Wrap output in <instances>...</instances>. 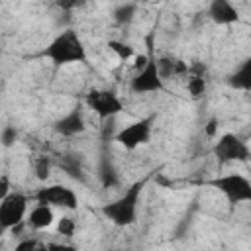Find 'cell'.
I'll list each match as a JSON object with an SVG mask.
<instances>
[{"label":"cell","instance_id":"52a82bcc","mask_svg":"<svg viewBox=\"0 0 251 251\" xmlns=\"http://www.w3.org/2000/svg\"><path fill=\"white\" fill-rule=\"evenodd\" d=\"M27 202L29 198L18 190L8 194L4 200H0V227L2 231H12L14 227L22 226L27 218Z\"/></svg>","mask_w":251,"mask_h":251},{"label":"cell","instance_id":"9c48e42d","mask_svg":"<svg viewBox=\"0 0 251 251\" xmlns=\"http://www.w3.org/2000/svg\"><path fill=\"white\" fill-rule=\"evenodd\" d=\"M129 88L135 94H149V92H163L165 90V80L159 75L157 57L153 53H149L147 65L133 75V78L129 82Z\"/></svg>","mask_w":251,"mask_h":251},{"label":"cell","instance_id":"e0dca14e","mask_svg":"<svg viewBox=\"0 0 251 251\" xmlns=\"http://www.w3.org/2000/svg\"><path fill=\"white\" fill-rule=\"evenodd\" d=\"M176 65L178 59H171V57H157V69L163 80H169L171 76H178L176 73Z\"/></svg>","mask_w":251,"mask_h":251},{"label":"cell","instance_id":"6da1fadb","mask_svg":"<svg viewBox=\"0 0 251 251\" xmlns=\"http://www.w3.org/2000/svg\"><path fill=\"white\" fill-rule=\"evenodd\" d=\"M45 59H49L55 67L75 65V63H86V47L78 35L76 29L67 27L59 31L43 49L41 53Z\"/></svg>","mask_w":251,"mask_h":251},{"label":"cell","instance_id":"ac0fdd59","mask_svg":"<svg viewBox=\"0 0 251 251\" xmlns=\"http://www.w3.org/2000/svg\"><path fill=\"white\" fill-rule=\"evenodd\" d=\"M108 47L110 51L120 59V61H129V59H135V51L131 45L124 43V41H118V39H112L108 41Z\"/></svg>","mask_w":251,"mask_h":251},{"label":"cell","instance_id":"ffe728a7","mask_svg":"<svg viewBox=\"0 0 251 251\" xmlns=\"http://www.w3.org/2000/svg\"><path fill=\"white\" fill-rule=\"evenodd\" d=\"M100 180H102V184L106 188H112V186H116L120 182V176H118V173H116V169L112 165H102L100 167Z\"/></svg>","mask_w":251,"mask_h":251},{"label":"cell","instance_id":"5b68a950","mask_svg":"<svg viewBox=\"0 0 251 251\" xmlns=\"http://www.w3.org/2000/svg\"><path fill=\"white\" fill-rule=\"evenodd\" d=\"M84 104L102 122L116 118L124 110V102L120 100V96L114 90H108V88H90L84 96Z\"/></svg>","mask_w":251,"mask_h":251},{"label":"cell","instance_id":"3957f363","mask_svg":"<svg viewBox=\"0 0 251 251\" xmlns=\"http://www.w3.org/2000/svg\"><path fill=\"white\" fill-rule=\"evenodd\" d=\"M157 122V114H149L145 118H139L127 126H124L120 131H116L114 141L124 147L126 151H133L145 143H149L151 135H153V126Z\"/></svg>","mask_w":251,"mask_h":251},{"label":"cell","instance_id":"d4e9b609","mask_svg":"<svg viewBox=\"0 0 251 251\" xmlns=\"http://www.w3.org/2000/svg\"><path fill=\"white\" fill-rule=\"evenodd\" d=\"M135 63H133V69H135V73L137 71H141L145 65H147V61H149V55H145V53H141V55H135V59H133Z\"/></svg>","mask_w":251,"mask_h":251},{"label":"cell","instance_id":"2e32d148","mask_svg":"<svg viewBox=\"0 0 251 251\" xmlns=\"http://www.w3.org/2000/svg\"><path fill=\"white\" fill-rule=\"evenodd\" d=\"M186 92L194 100L202 98L204 92H206V78H204V75H188V78H186Z\"/></svg>","mask_w":251,"mask_h":251},{"label":"cell","instance_id":"cb8c5ba5","mask_svg":"<svg viewBox=\"0 0 251 251\" xmlns=\"http://www.w3.org/2000/svg\"><path fill=\"white\" fill-rule=\"evenodd\" d=\"M47 251H78L75 245L71 243H59V241H51L47 243Z\"/></svg>","mask_w":251,"mask_h":251},{"label":"cell","instance_id":"30bf717a","mask_svg":"<svg viewBox=\"0 0 251 251\" xmlns=\"http://www.w3.org/2000/svg\"><path fill=\"white\" fill-rule=\"evenodd\" d=\"M53 129H55L59 135H63V137H75V135L84 133V129H86V120H84L82 106H80V104L73 106L65 116H61V118L53 124Z\"/></svg>","mask_w":251,"mask_h":251},{"label":"cell","instance_id":"7a4b0ae2","mask_svg":"<svg viewBox=\"0 0 251 251\" xmlns=\"http://www.w3.org/2000/svg\"><path fill=\"white\" fill-rule=\"evenodd\" d=\"M143 188H145V180H135L131 182L122 196H118L116 200L104 204L100 208L102 216L112 222L114 226L118 227H129L137 222V212H139V200H141V194H143Z\"/></svg>","mask_w":251,"mask_h":251},{"label":"cell","instance_id":"277c9868","mask_svg":"<svg viewBox=\"0 0 251 251\" xmlns=\"http://www.w3.org/2000/svg\"><path fill=\"white\" fill-rule=\"evenodd\" d=\"M214 157L218 163H247L251 161V147L235 133H222L214 147H212Z\"/></svg>","mask_w":251,"mask_h":251},{"label":"cell","instance_id":"7402d4cb","mask_svg":"<svg viewBox=\"0 0 251 251\" xmlns=\"http://www.w3.org/2000/svg\"><path fill=\"white\" fill-rule=\"evenodd\" d=\"M133 10H135V6H133V4L120 6V8L116 10V20H118V22H129V20H131Z\"/></svg>","mask_w":251,"mask_h":251},{"label":"cell","instance_id":"484cf974","mask_svg":"<svg viewBox=\"0 0 251 251\" xmlns=\"http://www.w3.org/2000/svg\"><path fill=\"white\" fill-rule=\"evenodd\" d=\"M216 131H218V120H216V118H212V120H208L204 133H206L208 137H216Z\"/></svg>","mask_w":251,"mask_h":251},{"label":"cell","instance_id":"4fadbf2b","mask_svg":"<svg viewBox=\"0 0 251 251\" xmlns=\"http://www.w3.org/2000/svg\"><path fill=\"white\" fill-rule=\"evenodd\" d=\"M227 84L233 90L251 92V55L239 63V67L227 76Z\"/></svg>","mask_w":251,"mask_h":251},{"label":"cell","instance_id":"9a60e30c","mask_svg":"<svg viewBox=\"0 0 251 251\" xmlns=\"http://www.w3.org/2000/svg\"><path fill=\"white\" fill-rule=\"evenodd\" d=\"M31 169H33L35 178L43 182V180H47V178L51 176L53 161H51V157H47V155H37V157H33V161H31Z\"/></svg>","mask_w":251,"mask_h":251},{"label":"cell","instance_id":"44dd1931","mask_svg":"<svg viewBox=\"0 0 251 251\" xmlns=\"http://www.w3.org/2000/svg\"><path fill=\"white\" fill-rule=\"evenodd\" d=\"M16 139H18L16 127L14 126H4V129H2V145L4 147H12L16 143Z\"/></svg>","mask_w":251,"mask_h":251},{"label":"cell","instance_id":"ba28073f","mask_svg":"<svg viewBox=\"0 0 251 251\" xmlns=\"http://www.w3.org/2000/svg\"><path fill=\"white\" fill-rule=\"evenodd\" d=\"M37 204L43 206H51V208H63V210H76L78 208V194L65 184H47L41 186L35 194H33Z\"/></svg>","mask_w":251,"mask_h":251},{"label":"cell","instance_id":"8fae6325","mask_svg":"<svg viewBox=\"0 0 251 251\" xmlns=\"http://www.w3.org/2000/svg\"><path fill=\"white\" fill-rule=\"evenodd\" d=\"M208 18L216 25H231L239 22V10L227 0H214L208 6Z\"/></svg>","mask_w":251,"mask_h":251},{"label":"cell","instance_id":"603a6c76","mask_svg":"<svg viewBox=\"0 0 251 251\" xmlns=\"http://www.w3.org/2000/svg\"><path fill=\"white\" fill-rule=\"evenodd\" d=\"M14 190L10 188V176L4 173L2 176H0V200H4L8 194H12Z\"/></svg>","mask_w":251,"mask_h":251},{"label":"cell","instance_id":"4316f807","mask_svg":"<svg viewBox=\"0 0 251 251\" xmlns=\"http://www.w3.org/2000/svg\"><path fill=\"white\" fill-rule=\"evenodd\" d=\"M126 251H131V249H126Z\"/></svg>","mask_w":251,"mask_h":251},{"label":"cell","instance_id":"8992f818","mask_svg":"<svg viewBox=\"0 0 251 251\" xmlns=\"http://www.w3.org/2000/svg\"><path fill=\"white\" fill-rule=\"evenodd\" d=\"M216 190H220L227 202L231 204H243L251 202V180L239 173H227L210 182Z\"/></svg>","mask_w":251,"mask_h":251},{"label":"cell","instance_id":"7c38bea8","mask_svg":"<svg viewBox=\"0 0 251 251\" xmlns=\"http://www.w3.org/2000/svg\"><path fill=\"white\" fill-rule=\"evenodd\" d=\"M55 222V212L51 206H43V204H37L29 210L27 218H25V226L31 227V229H49Z\"/></svg>","mask_w":251,"mask_h":251},{"label":"cell","instance_id":"5bb4252c","mask_svg":"<svg viewBox=\"0 0 251 251\" xmlns=\"http://www.w3.org/2000/svg\"><path fill=\"white\" fill-rule=\"evenodd\" d=\"M59 167H61L69 176H73L75 180L84 182V169H82V163H80L78 155H63Z\"/></svg>","mask_w":251,"mask_h":251},{"label":"cell","instance_id":"d6986e66","mask_svg":"<svg viewBox=\"0 0 251 251\" xmlns=\"http://www.w3.org/2000/svg\"><path fill=\"white\" fill-rule=\"evenodd\" d=\"M76 231V222L71 216H63L57 220V233L63 237H73Z\"/></svg>","mask_w":251,"mask_h":251}]
</instances>
